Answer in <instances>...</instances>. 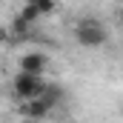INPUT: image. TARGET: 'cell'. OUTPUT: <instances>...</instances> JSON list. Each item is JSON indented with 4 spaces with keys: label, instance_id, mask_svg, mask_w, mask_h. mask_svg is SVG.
<instances>
[{
    "label": "cell",
    "instance_id": "obj_1",
    "mask_svg": "<svg viewBox=\"0 0 123 123\" xmlns=\"http://www.w3.org/2000/svg\"><path fill=\"white\" fill-rule=\"evenodd\" d=\"M74 40L83 49H100L109 43V29L97 20V17H80L74 26Z\"/></svg>",
    "mask_w": 123,
    "mask_h": 123
},
{
    "label": "cell",
    "instance_id": "obj_2",
    "mask_svg": "<svg viewBox=\"0 0 123 123\" xmlns=\"http://www.w3.org/2000/svg\"><path fill=\"white\" fill-rule=\"evenodd\" d=\"M46 89V80L43 74H29V72H17L14 80H12V92L17 100H31V97H40Z\"/></svg>",
    "mask_w": 123,
    "mask_h": 123
},
{
    "label": "cell",
    "instance_id": "obj_3",
    "mask_svg": "<svg viewBox=\"0 0 123 123\" xmlns=\"http://www.w3.org/2000/svg\"><path fill=\"white\" fill-rule=\"evenodd\" d=\"M52 106L43 100V97H31V100H20V115L23 117H31V120H43L49 117Z\"/></svg>",
    "mask_w": 123,
    "mask_h": 123
},
{
    "label": "cell",
    "instance_id": "obj_4",
    "mask_svg": "<svg viewBox=\"0 0 123 123\" xmlns=\"http://www.w3.org/2000/svg\"><path fill=\"white\" fill-rule=\"evenodd\" d=\"M49 66V57L43 52H26L20 57V72H29V74H43Z\"/></svg>",
    "mask_w": 123,
    "mask_h": 123
},
{
    "label": "cell",
    "instance_id": "obj_5",
    "mask_svg": "<svg viewBox=\"0 0 123 123\" xmlns=\"http://www.w3.org/2000/svg\"><path fill=\"white\" fill-rule=\"evenodd\" d=\"M40 97H43V100H46V103H49V106L55 109V106H57V103L63 100V86H55V83H46V89H43V94H40Z\"/></svg>",
    "mask_w": 123,
    "mask_h": 123
},
{
    "label": "cell",
    "instance_id": "obj_6",
    "mask_svg": "<svg viewBox=\"0 0 123 123\" xmlns=\"http://www.w3.org/2000/svg\"><path fill=\"white\" fill-rule=\"evenodd\" d=\"M20 17H23L26 23H31V26H34V23H37V20H40L43 14H40V9H37L34 3H29V0H26V6H23V12H20Z\"/></svg>",
    "mask_w": 123,
    "mask_h": 123
},
{
    "label": "cell",
    "instance_id": "obj_7",
    "mask_svg": "<svg viewBox=\"0 0 123 123\" xmlns=\"http://www.w3.org/2000/svg\"><path fill=\"white\" fill-rule=\"evenodd\" d=\"M29 3H34L37 9H40V14L46 17V14H52L55 9H57V0H29Z\"/></svg>",
    "mask_w": 123,
    "mask_h": 123
},
{
    "label": "cell",
    "instance_id": "obj_8",
    "mask_svg": "<svg viewBox=\"0 0 123 123\" xmlns=\"http://www.w3.org/2000/svg\"><path fill=\"white\" fill-rule=\"evenodd\" d=\"M12 31H14V34H29V31H31V23H26V20L17 14V17L12 20Z\"/></svg>",
    "mask_w": 123,
    "mask_h": 123
},
{
    "label": "cell",
    "instance_id": "obj_9",
    "mask_svg": "<svg viewBox=\"0 0 123 123\" xmlns=\"http://www.w3.org/2000/svg\"><path fill=\"white\" fill-rule=\"evenodd\" d=\"M20 123H37V120H31V117H23V120H20Z\"/></svg>",
    "mask_w": 123,
    "mask_h": 123
},
{
    "label": "cell",
    "instance_id": "obj_10",
    "mask_svg": "<svg viewBox=\"0 0 123 123\" xmlns=\"http://www.w3.org/2000/svg\"><path fill=\"white\" fill-rule=\"evenodd\" d=\"M117 20H120V26H123V9H120V14H117Z\"/></svg>",
    "mask_w": 123,
    "mask_h": 123
}]
</instances>
